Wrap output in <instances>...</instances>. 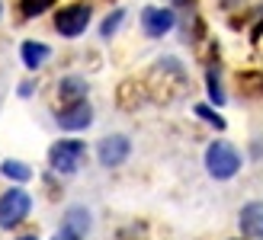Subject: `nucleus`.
<instances>
[{
  "label": "nucleus",
  "mask_w": 263,
  "mask_h": 240,
  "mask_svg": "<svg viewBox=\"0 0 263 240\" xmlns=\"http://www.w3.org/2000/svg\"><path fill=\"white\" fill-rule=\"evenodd\" d=\"M241 170V154L231 141H212L205 148V173L212 179H231Z\"/></svg>",
  "instance_id": "nucleus-1"
},
{
  "label": "nucleus",
  "mask_w": 263,
  "mask_h": 240,
  "mask_svg": "<svg viewBox=\"0 0 263 240\" xmlns=\"http://www.w3.org/2000/svg\"><path fill=\"white\" fill-rule=\"evenodd\" d=\"M84 160H87V144L77 141V138H61V141L51 144V151H48V167L55 173H61V176L77 173Z\"/></svg>",
  "instance_id": "nucleus-2"
},
{
  "label": "nucleus",
  "mask_w": 263,
  "mask_h": 240,
  "mask_svg": "<svg viewBox=\"0 0 263 240\" xmlns=\"http://www.w3.org/2000/svg\"><path fill=\"white\" fill-rule=\"evenodd\" d=\"M29 211H32L29 192L20 189V186H13V189H7L4 195H0V228L4 231L20 228V224L29 218Z\"/></svg>",
  "instance_id": "nucleus-3"
},
{
  "label": "nucleus",
  "mask_w": 263,
  "mask_h": 240,
  "mask_svg": "<svg viewBox=\"0 0 263 240\" xmlns=\"http://www.w3.org/2000/svg\"><path fill=\"white\" fill-rule=\"evenodd\" d=\"M87 26H90V7L87 4H71V7H64L61 13H55V29L64 38L84 35Z\"/></svg>",
  "instance_id": "nucleus-4"
},
{
  "label": "nucleus",
  "mask_w": 263,
  "mask_h": 240,
  "mask_svg": "<svg viewBox=\"0 0 263 240\" xmlns=\"http://www.w3.org/2000/svg\"><path fill=\"white\" fill-rule=\"evenodd\" d=\"M128 154H132V141L125 138V135H106L100 144H97V160L103 167H122L125 160H128Z\"/></svg>",
  "instance_id": "nucleus-5"
},
{
  "label": "nucleus",
  "mask_w": 263,
  "mask_h": 240,
  "mask_svg": "<svg viewBox=\"0 0 263 240\" xmlns=\"http://www.w3.org/2000/svg\"><path fill=\"white\" fill-rule=\"evenodd\" d=\"M174 23H177V16H174V10H167V7H148L141 13V29L151 38H164L174 29Z\"/></svg>",
  "instance_id": "nucleus-6"
},
{
  "label": "nucleus",
  "mask_w": 263,
  "mask_h": 240,
  "mask_svg": "<svg viewBox=\"0 0 263 240\" xmlns=\"http://www.w3.org/2000/svg\"><path fill=\"white\" fill-rule=\"evenodd\" d=\"M55 118H58V125L64 131H84L90 122H93V106H90L87 99L84 103H71V106H64Z\"/></svg>",
  "instance_id": "nucleus-7"
},
{
  "label": "nucleus",
  "mask_w": 263,
  "mask_h": 240,
  "mask_svg": "<svg viewBox=\"0 0 263 240\" xmlns=\"http://www.w3.org/2000/svg\"><path fill=\"white\" fill-rule=\"evenodd\" d=\"M238 228L247 240H263V202H247L238 211Z\"/></svg>",
  "instance_id": "nucleus-8"
},
{
  "label": "nucleus",
  "mask_w": 263,
  "mask_h": 240,
  "mask_svg": "<svg viewBox=\"0 0 263 240\" xmlns=\"http://www.w3.org/2000/svg\"><path fill=\"white\" fill-rule=\"evenodd\" d=\"M58 96L64 99V106H71V103H84V99H87V80H84V77H77V74L61 77V80H58Z\"/></svg>",
  "instance_id": "nucleus-9"
},
{
  "label": "nucleus",
  "mask_w": 263,
  "mask_h": 240,
  "mask_svg": "<svg viewBox=\"0 0 263 240\" xmlns=\"http://www.w3.org/2000/svg\"><path fill=\"white\" fill-rule=\"evenodd\" d=\"M20 55H23V64H26L29 71H39V68H42V64L51 58V48H48L45 42H23Z\"/></svg>",
  "instance_id": "nucleus-10"
},
{
  "label": "nucleus",
  "mask_w": 263,
  "mask_h": 240,
  "mask_svg": "<svg viewBox=\"0 0 263 240\" xmlns=\"http://www.w3.org/2000/svg\"><path fill=\"white\" fill-rule=\"evenodd\" d=\"M90 224H93L90 211H87L84 205H71L68 211H64V224H61V228H68V231H74L77 237H84V234L90 231Z\"/></svg>",
  "instance_id": "nucleus-11"
},
{
  "label": "nucleus",
  "mask_w": 263,
  "mask_h": 240,
  "mask_svg": "<svg viewBox=\"0 0 263 240\" xmlns=\"http://www.w3.org/2000/svg\"><path fill=\"white\" fill-rule=\"evenodd\" d=\"M0 173H4L7 179H13V183H29V176H32V170L23 164V160H4L0 164Z\"/></svg>",
  "instance_id": "nucleus-12"
},
{
  "label": "nucleus",
  "mask_w": 263,
  "mask_h": 240,
  "mask_svg": "<svg viewBox=\"0 0 263 240\" xmlns=\"http://www.w3.org/2000/svg\"><path fill=\"white\" fill-rule=\"evenodd\" d=\"M205 87H209V99H212L215 106H225V90H221V80H218V71L215 68H209Z\"/></svg>",
  "instance_id": "nucleus-13"
},
{
  "label": "nucleus",
  "mask_w": 263,
  "mask_h": 240,
  "mask_svg": "<svg viewBox=\"0 0 263 240\" xmlns=\"http://www.w3.org/2000/svg\"><path fill=\"white\" fill-rule=\"evenodd\" d=\"M55 4V0H23V16H42V13Z\"/></svg>",
  "instance_id": "nucleus-14"
},
{
  "label": "nucleus",
  "mask_w": 263,
  "mask_h": 240,
  "mask_svg": "<svg viewBox=\"0 0 263 240\" xmlns=\"http://www.w3.org/2000/svg\"><path fill=\"white\" fill-rule=\"evenodd\" d=\"M122 19H125V13H122V10H116L112 16H106V19H103V26H100V35H103V38H109V35H112V32L122 26Z\"/></svg>",
  "instance_id": "nucleus-15"
},
{
  "label": "nucleus",
  "mask_w": 263,
  "mask_h": 240,
  "mask_svg": "<svg viewBox=\"0 0 263 240\" xmlns=\"http://www.w3.org/2000/svg\"><path fill=\"white\" fill-rule=\"evenodd\" d=\"M196 115H199V118H205L209 125H215L218 131H225V118H221L215 109H209V106H196Z\"/></svg>",
  "instance_id": "nucleus-16"
},
{
  "label": "nucleus",
  "mask_w": 263,
  "mask_h": 240,
  "mask_svg": "<svg viewBox=\"0 0 263 240\" xmlns=\"http://www.w3.org/2000/svg\"><path fill=\"white\" fill-rule=\"evenodd\" d=\"M51 240H84V237H77L74 231H68V228H61V231H58L55 237H51Z\"/></svg>",
  "instance_id": "nucleus-17"
},
{
  "label": "nucleus",
  "mask_w": 263,
  "mask_h": 240,
  "mask_svg": "<svg viewBox=\"0 0 263 240\" xmlns=\"http://www.w3.org/2000/svg\"><path fill=\"white\" fill-rule=\"evenodd\" d=\"M16 240H39L35 234H23V237H16Z\"/></svg>",
  "instance_id": "nucleus-18"
}]
</instances>
